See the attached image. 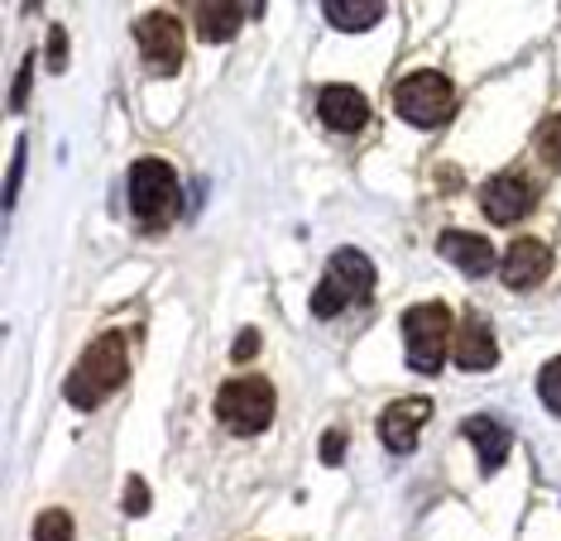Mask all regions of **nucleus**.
<instances>
[{
  "mask_svg": "<svg viewBox=\"0 0 561 541\" xmlns=\"http://www.w3.org/2000/svg\"><path fill=\"white\" fill-rule=\"evenodd\" d=\"M125 373H130L125 336H121V331H106V336H96V341L82 350L78 369H72L68 383H62V398H68L72 407H82V412H96V407L106 403V398L125 383Z\"/></svg>",
  "mask_w": 561,
  "mask_h": 541,
  "instance_id": "f257e3e1",
  "label": "nucleus"
},
{
  "mask_svg": "<svg viewBox=\"0 0 561 541\" xmlns=\"http://www.w3.org/2000/svg\"><path fill=\"white\" fill-rule=\"evenodd\" d=\"M369 292H375V264H369L355 244H346V250H336L327 260V274L312 292V316L331 321L355 302H369Z\"/></svg>",
  "mask_w": 561,
  "mask_h": 541,
  "instance_id": "f03ea898",
  "label": "nucleus"
},
{
  "mask_svg": "<svg viewBox=\"0 0 561 541\" xmlns=\"http://www.w3.org/2000/svg\"><path fill=\"white\" fill-rule=\"evenodd\" d=\"M393 111H399L408 125H417V130H442L456 115V87L432 68L408 72V77H399V87H393Z\"/></svg>",
  "mask_w": 561,
  "mask_h": 541,
  "instance_id": "7ed1b4c3",
  "label": "nucleus"
},
{
  "mask_svg": "<svg viewBox=\"0 0 561 541\" xmlns=\"http://www.w3.org/2000/svg\"><path fill=\"white\" fill-rule=\"evenodd\" d=\"M451 331L456 321L442 302H423L403 312V341H408V369L413 373H442L451 355Z\"/></svg>",
  "mask_w": 561,
  "mask_h": 541,
  "instance_id": "20e7f679",
  "label": "nucleus"
},
{
  "mask_svg": "<svg viewBox=\"0 0 561 541\" xmlns=\"http://www.w3.org/2000/svg\"><path fill=\"white\" fill-rule=\"evenodd\" d=\"M178 173L163 159H139L130 169V211L145 230H163L178 216Z\"/></svg>",
  "mask_w": 561,
  "mask_h": 541,
  "instance_id": "39448f33",
  "label": "nucleus"
},
{
  "mask_svg": "<svg viewBox=\"0 0 561 541\" xmlns=\"http://www.w3.org/2000/svg\"><path fill=\"white\" fill-rule=\"evenodd\" d=\"M216 422L236 436H260L274 422V383L270 379H231L216 393Z\"/></svg>",
  "mask_w": 561,
  "mask_h": 541,
  "instance_id": "423d86ee",
  "label": "nucleus"
},
{
  "mask_svg": "<svg viewBox=\"0 0 561 541\" xmlns=\"http://www.w3.org/2000/svg\"><path fill=\"white\" fill-rule=\"evenodd\" d=\"M135 38H139V54H145V68L159 72V77H173L183 68V54H187V38H183V20L169 15V10H154L135 24Z\"/></svg>",
  "mask_w": 561,
  "mask_h": 541,
  "instance_id": "0eeeda50",
  "label": "nucleus"
},
{
  "mask_svg": "<svg viewBox=\"0 0 561 541\" xmlns=\"http://www.w3.org/2000/svg\"><path fill=\"white\" fill-rule=\"evenodd\" d=\"M538 206V187L523 173H494L490 183L480 187V211L490 216L494 226H514Z\"/></svg>",
  "mask_w": 561,
  "mask_h": 541,
  "instance_id": "6e6552de",
  "label": "nucleus"
},
{
  "mask_svg": "<svg viewBox=\"0 0 561 541\" xmlns=\"http://www.w3.org/2000/svg\"><path fill=\"white\" fill-rule=\"evenodd\" d=\"M547 274H552V250H547L542 240H533V235L514 240L508 244V254L500 260V278H504V288H514V292L538 288Z\"/></svg>",
  "mask_w": 561,
  "mask_h": 541,
  "instance_id": "1a4fd4ad",
  "label": "nucleus"
},
{
  "mask_svg": "<svg viewBox=\"0 0 561 541\" xmlns=\"http://www.w3.org/2000/svg\"><path fill=\"white\" fill-rule=\"evenodd\" d=\"M317 120L336 135H355L369 125V101L351 82H327L322 96H317Z\"/></svg>",
  "mask_w": 561,
  "mask_h": 541,
  "instance_id": "9d476101",
  "label": "nucleus"
},
{
  "mask_svg": "<svg viewBox=\"0 0 561 541\" xmlns=\"http://www.w3.org/2000/svg\"><path fill=\"white\" fill-rule=\"evenodd\" d=\"M427 417H432V398H399V403H389L385 417H379V441H385L393 456H408V450L417 446V431H423Z\"/></svg>",
  "mask_w": 561,
  "mask_h": 541,
  "instance_id": "9b49d317",
  "label": "nucleus"
},
{
  "mask_svg": "<svg viewBox=\"0 0 561 541\" xmlns=\"http://www.w3.org/2000/svg\"><path fill=\"white\" fill-rule=\"evenodd\" d=\"M451 359H456V369H470V373L500 365V341H494L490 321L466 312L461 326H456V341H451Z\"/></svg>",
  "mask_w": 561,
  "mask_h": 541,
  "instance_id": "f8f14e48",
  "label": "nucleus"
},
{
  "mask_svg": "<svg viewBox=\"0 0 561 541\" xmlns=\"http://www.w3.org/2000/svg\"><path fill=\"white\" fill-rule=\"evenodd\" d=\"M437 250H442L446 264H456V268H461V274H470V278L494 274V244L480 240V235H470V230H442Z\"/></svg>",
  "mask_w": 561,
  "mask_h": 541,
  "instance_id": "ddd939ff",
  "label": "nucleus"
},
{
  "mask_svg": "<svg viewBox=\"0 0 561 541\" xmlns=\"http://www.w3.org/2000/svg\"><path fill=\"white\" fill-rule=\"evenodd\" d=\"M461 436H466L470 446H476V456H480V470H484V474L504 470L508 446H514V431H508L500 417H466Z\"/></svg>",
  "mask_w": 561,
  "mask_h": 541,
  "instance_id": "4468645a",
  "label": "nucleus"
},
{
  "mask_svg": "<svg viewBox=\"0 0 561 541\" xmlns=\"http://www.w3.org/2000/svg\"><path fill=\"white\" fill-rule=\"evenodd\" d=\"M245 15H250V5H236V0H202V5H193V24H197L202 44H226V38H236Z\"/></svg>",
  "mask_w": 561,
  "mask_h": 541,
  "instance_id": "2eb2a0df",
  "label": "nucleus"
},
{
  "mask_svg": "<svg viewBox=\"0 0 561 541\" xmlns=\"http://www.w3.org/2000/svg\"><path fill=\"white\" fill-rule=\"evenodd\" d=\"M385 0H322V15L331 30L341 34H360V30H375L385 20Z\"/></svg>",
  "mask_w": 561,
  "mask_h": 541,
  "instance_id": "dca6fc26",
  "label": "nucleus"
},
{
  "mask_svg": "<svg viewBox=\"0 0 561 541\" xmlns=\"http://www.w3.org/2000/svg\"><path fill=\"white\" fill-rule=\"evenodd\" d=\"M533 149H538V159L547 163L552 173H561V111L547 115L538 125V135H533Z\"/></svg>",
  "mask_w": 561,
  "mask_h": 541,
  "instance_id": "f3484780",
  "label": "nucleus"
},
{
  "mask_svg": "<svg viewBox=\"0 0 561 541\" xmlns=\"http://www.w3.org/2000/svg\"><path fill=\"white\" fill-rule=\"evenodd\" d=\"M34 541H72V513L44 508L39 522H34Z\"/></svg>",
  "mask_w": 561,
  "mask_h": 541,
  "instance_id": "a211bd4d",
  "label": "nucleus"
},
{
  "mask_svg": "<svg viewBox=\"0 0 561 541\" xmlns=\"http://www.w3.org/2000/svg\"><path fill=\"white\" fill-rule=\"evenodd\" d=\"M538 393H542V403L561 417V355L542 365V373H538Z\"/></svg>",
  "mask_w": 561,
  "mask_h": 541,
  "instance_id": "6ab92c4d",
  "label": "nucleus"
},
{
  "mask_svg": "<svg viewBox=\"0 0 561 541\" xmlns=\"http://www.w3.org/2000/svg\"><path fill=\"white\" fill-rule=\"evenodd\" d=\"M24 153H30V145L24 139H15V159H10V177H5V211L20 202V177H24Z\"/></svg>",
  "mask_w": 561,
  "mask_h": 541,
  "instance_id": "aec40b11",
  "label": "nucleus"
},
{
  "mask_svg": "<svg viewBox=\"0 0 561 541\" xmlns=\"http://www.w3.org/2000/svg\"><path fill=\"white\" fill-rule=\"evenodd\" d=\"M125 513H130V518H145V513H149V484L139 480V474L125 484Z\"/></svg>",
  "mask_w": 561,
  "mask_h": 541,
  "instance_id": "412c9836",
  "label": "nucleus"
},
{
  "mask_svg": "<svg viewBox=\"0 0 561 541\" xmlns=\"http://www.w3.org/2000/svg\"><path fill=\"white\" fill-rule=\"evenodd\" d=\"M30 82H34V54L20 62V77H15V92H10V111H24V101H30Z\"/></svg>",
  "mask_w": 561,
  "mask_h": 541,
  "instance_id": "4be33fe9",
  "label": "nucleus"
},
{
  "mask_svg": "<svg viewBox=\"0 0 561 541\" xmlns=\"http://www.w3.org/2000/svg\"><path fill=\"white\" fill-rule=\"evenodd\" d=\"M48 68H54V72L68 68V34H62V24L48 30Z\"/></svg>",
  "mask_w": 561,
  "mask_h": 541,
  "instance_id": "5701e85b",
  "label": "nucleus"
},
{
  "mask_svg": "<svg viewBox=\"0 0 561 541\" xmlns=\"http://www.w3.org/2000/svg\"><path fill=\"white\" fill-rule=\"evenodd\" d=\"M341 456H346V431L331 427V431L322 436V465H336Z\"/></svg>",
  "mask_w": 561,
  "mask_h": 541,
  "instance_id": "b1692460",
  "label": "nucleus"
},
{
  "mask_svg": "<svg viewBox=\"0 0 561 541\" xmlns=\"http://www.w3.org/2000/svg\"><path fill=\"white\" fill-rule=\"evenodd\" d=\"M254 350H260V331H240L231 359H240V365H245V359H254Z\"/></svg>",
  "mask_w": 561,
  "mask_h": 541,
  "instance_id": "393cba45",
  "label": "nucleus"
}]
</instances>
